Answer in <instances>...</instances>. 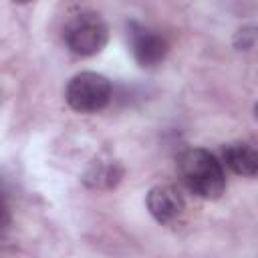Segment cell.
<instances>
[{"mask_svg":"<svg viewBox=\"0 0 258 258\" xmlns=\"http://www.w3.org/2000/svg\"><path fill=\"white\" fill-rule=\"evenodd\" d=\"M123 175V167L113 159H97L85 173V183L93 189H111Z\"/></svg>","mask_w":258,"mask_h":258,"instance_id":"obj_7","label":"cell"},{"mask_svg":"<svg viewBox=\"0 0 258 258\" xmlns=\"http://www.w3.org/2000/svg\"><path fill=\"white\" fill-rule=\"evenodd\" d=\"M127 40H129L131 54L141 69H155L167 56L165 38L135 20L127 24Z\"/></svg>","mask_w":258,"mask_h":258,"instance_id":"obj_4","label":"cell"},{"mask_svg":"<svg viewBox=\"0 0 258 258\" xmlns=\"http://www.w3.org/2000/svg\"><path fill=\"white\" fill-rule=\"evenodd\" d=\"M145 206L153 216V220L163 226H171L179 222V218L185 212V202L173 185H153L147 191Z\"/></svg>","mask_w":258,"mask_h":258,"instance_id":"obj_5","label":"cell"},{"mask_svg":"<svg viewBox=\"0 0 258 258\" xmlns=\"http://www.w3.org/2000/svg\"><path fill=\"white\" fill-rule=\"evenodd\" d=\"M8 222V206H6V200L4 196L0 194V226Z\"/></svg>","mask_w":258,"mask_h":258,"instance_id":"obj_9","label":"cell"},{"mask_svg":"<svg viewBox=\"0 0 258 258\" xmlns=\"http://www.w3.org/2000/svg\"><path fill=\"white\" fill-rule=\"evenodd\" d=\"M256 44V26H244L234 34V46L238 50H250Z\"/></svg>","mask_w":258,"mask_h":258,"instance_id":"obj_8","label":"cell"},{"mask_svg":"<svg viewBox=\"0 0 258 258\" xmlns=\"http://www.w3.org/2000/svg\"><path fill=\"white\" fill-rule=\"evenodd\" d=\"M222 159L226 165L244 177H254L258 173V153L250 143L232 141L222 147Z\"/></svg>","mask_w":258,"mask_h":258,"instance_id":"obj_6","label":"cell"},{"mask_svg":"<svg viewBox=\"0 0 258 258\" xmlns=\"http://www.w3.org/2000/svg\"><path fill=\"white\" fill-rule=\"evenodd\" d=\"M109 40V26L99 12L79 10L64 26V42L79 56L99 54Z\"/></svg>","mask_w":258,"mask_h":258,"instance_id":"obj_2","label":"cell"},{"mask_svg":"<svg viewBox=\"0 0 258 258\" xmlns=\"http://www.w3.org/2000/svg\"><path fill=\"white\" fill-rule=\"evenodd\" d=\"M177 173L189 194L202 200H218L226 189L222 161L204 147H189L177 157Z\"/></svg>","mask_w":258,"mask_h":258,"instance_id":"obj_1","label":"cell"},{"mask_svg":"<svg viewBox=\"0 0 258 258\" xmlns=\"http://www.w3.org/2000/svg\"><path fill=\"white\" fill-rule=\"evenodd\" d=\"M113 97L111 81L93 71H83L75 75L64 91V99L77 113H97L109 105Z\"/></svg>","mask_w":258,"mask_h":258,"instance_id":"obj_3","label":"cell"}]
</instances>
